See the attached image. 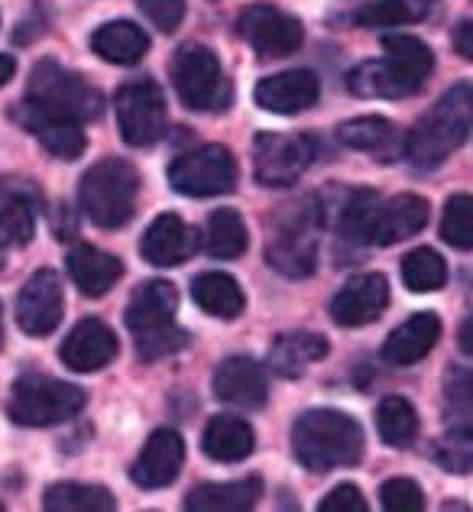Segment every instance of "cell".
Here are the masks:
<instances>
[{"label":"cell","mask_w":473,"mask_h":512,"mask_svg":"<svg viewBox=\"0 0 473 512\" xmlns=\"http://www.w3.org/2000/svg\"><path fill=\"white\" fill-rule=\"evenodd\" d=\"M292 454L312 474L350 467L363 457V428L341 409L302 412L292 425Z\"/></svg>","instance_id":"6da1fadb"},{"label":"cell","mask_w":473,"mask_h":512,"mask_svg":"<svg viewBox=\"0 0 473 512\" xmlns=\"http://www.w3.org/2000/svg\"><path fill=\"white\" fill-rule=\"evenodd\" d=\"M179 312V292L166 279H150L130 295L127 305V328L137 338L140 360L153 363L162 357H172L192 344V334L175 325Z\"/></svg>","instance_id":"7a4b0ae2"},{"label":"cell","mask_w":473,"mask_h":512,"mask_svg":"<svg viewBox=\"0 0 473 512\" xmlns=\"http://www.w3.org/2000/svg\"><path fill=\"white\" fill-rule=\"evenodd\" d=\"M470 114L473 98L470 85H454L431 111L412 127L409 137L402 140V156L415 169H438L454 150H461L470 137Z\"/></svg>","instance_id":"3957f363"},{"label":"cell","mask_w":473,"mask_h":512,"mask_svg":"<svg viewBox=\"0 0 473 512\" xmlns=\"http://www.w3.org/2000/svg\"><path fill=\"white\" fill-rule=\"evenodd\" d=\"M140 198V172L127 159L107 156L101 163H94L78 185L81 211L91 224L104 227V231H117L124 227L133 211H137Z\"/></svg>","instance_id":"277c9868"},{"label":"cell","mask_w":473,"mask_h":512,"mask_svg":"<svg viewBox=\"0 0 473 512\" xmlns=\"http://www.w3.org/2000/svg\"><path fill=\"white\" fill-rule=\"evenodd\" d=\"M318 231L321 208L315 205V198L282 208L273 221V234L266 240V263L289 279L312 276L318 266Z\"/></svg>","instance_id":"5b68a950"},{"label":"cell","mask_w":473,"mask_h":512,"mask_svg":"<svg viewBox=\"0 0 473 512\" xmlns=\"http://www.w3.org/2000/svg\"><path fill=\"white\" fill-rule=\"evenodd\" d=\"M88 393L75 383H62L46 373H26L10 389V419L23 428H49L69 422L85 409Z\"/></svg>","instance_id":"8992f818"},{"label":"cell","mask_w":473,"mask_h":512,"mask_svg":"<svg viewBox=\"0 0 473 512\" xmlns=\"http://www.w3.org/2000/svg\"><path fill=\"white\" fill-rule=\"evenodd\" d=\"M30 101L46 107L52 114H62L69 120H98L104 111V94L94 88L88 78H81L59 62H39L30 75Z\"/></svg>","instance_id":"52a82bcc"},{"label":"cell","mask_w":473,"mask_h":512,"mask_svg":"<svg viewBox=\"0 0 473 512\" xmlns=\"http://www.w3.org/2000/svg\"><path fill=\"white\" fill-rule=\"evenodd\" d=\"M172 85L188 111H224L231 101V88L224 82V69L208 46L188 43L172 59Z\"/></svg>","instance_id":"ba28073f"},{"label":"cell","mask_w":473,"mask_h":512,"mask_svg":"<svg viewBox=\"0 0 473 512\" xmlns=\"http://www.w3.org/2000/svg\"><path fill=\"white\" fill-rule=\"evenodd\" d=\"M318 140L312 133H260L253 140V175L266 188L295 185L315 163Z\"/></svg>","instance_id":"9c48e42d"},{"label":"cell","mask_w":473,"mask_h":512,"mask_svg":"<svg viewBox=\"0 0 473 512\" xmlns=\"http://www.w3.org/2000/svg\"><path fill=\"white\" fill-rule=\"evenodd\" d=\"M120 137L130 146H153L166 137L169 111H166V91L153 78H137L117 91L114 101Z\"/></svg>","instance_id":"30bf717a"},{"label":"cell","mask_w":473,"mask_h":512,"mask_svg":"<svg viewBox=\"0 0 473 512\" xmlns=\"http://www.w3.org/2000/svg\"><path fill=\"white\" fill-rule=\"evenodd\" d=\"M169 185L188 198L227 195L237 185V159L221 143L198 146L192 153H182L169 166Z\"/></svg>","instance_id":"8fae6325"},{"label":"cell","mask_w":473,"mask_h":512,"mask_svg":"<svg viewBox=\"0 0 473 512\" xmlns=\"http://www.w3.org/2000/svg\"><path fill=\"white\" fill-rule=\"evenodd\" d=\"M237 33L247 39L250 49L263 59H282L292 56L302 46L305 30L292 13L269 7V4H250L237 17Z\"/></svg>","instance_id":"7c38bea8"},{"label":"cell","mask_w":473,"mask_h":512,"mask_svg":"<svg viewBox=\"0 0 473 512\" xmlns=\"http://www.w3.org/2000/svg\"><path fill=\"white\" fill-rule=\"evenodd\" d=\"M17 325L30 334V338H46L59 325L65 315V295H62V276L56 269H36V273L23 282L17 295Z\"/></svg>","instance_id":"4fadbf2b"},{"label":"cell","mask_w":473,"mask_h":512,"mask_svg":"<svg viewBox=\"0 0 473 512\" xmlns=\"http://www.w3.org/2000/svg\"><path fill=\"white\" fill-rule=\"evenodd\" d=\"M428 224V201L422 195H396L389 201L376 198L367 224V244L393 247L399 240H409Z\"/></svg>","instance_id":"5bb4252c"},{"label":"cell","mask_w":473,"mask_h":512,"mask_svg":"<svg viewBox=\"0 0 473 512\" xmlns=\"http://www.w3.org/2000/svg\"><path fill=\"white\" fill-rule=\"evenodd\" d=\"M10 117L17 120L26 133H33V137L43 143L52 156L65 159V163H72V159H78L81 153H85V133H81L78 120L52 114V111H46V107H39L33 101L17 104Z\"/></svg>","instance_id":"9a60e30c"},{"label":"cell","mask_w":473,"mask_h":512,"mask_svg":"<svg viewBox=\"0 0 473 512\" xmlns=\"http://www.w3.org/2000/svg\"><path fill=\"white\" fill-rule=\"evenodd\" d=\"M389 305V282L383 273H363L347 279L341 292L331 299V318L341 328L373 325Z\"/></svg>","instance_id":"2e32d148"},{"label":"cell","mask_w":473,"mask_h":512,"mask_svg":"<svg viewBox=\"0 0 473 512\" xmlns=\"http://www.w3.org/2000/svg\"><path fill=\"white\" fill-rule=\"evenodd\" d=\"M185 461V441L179 431L172 428H159L150 435V441L143 444L140 457L133 461L130 480L137 483L140 490H162L175 483Z\"/></svg>","instance_id":"e0dca14e"},{"label":"cell","mask_w":473,"mask_h":512,"mask_svg":"<svg viewBox=\"0 0 473 512\" xmlns=\"http://www.w3.org/2000/svg\"><path fill=\"white\" fill-rule=\"evenodd\" d=\"M214 396L234 409H263L269 399L266 370L253 357H227L214 370Z\"/></svg>","instance_id":"ac0fdd59"},{"label":"cell","mask_w":473,"mask_h":512,"mask_svg":"<svg viewBox=\"0 0 473 512\" xmlns=\"http://www.w3.org/2000/svg\"><path fill=\"white\" fill-rule=\"evenodd\" d=\"M59 357L75 373H94L104 370L107 363L117 357V334L107 328L101 318H85L69 331V338L62 341Z\"/></svg>","instance_id":"d6986e66"},{"label":"cell","mask_w":473,"mask_h":512,"mask_svg":"<svg viewBox=\"0 0 473 512\" xmlns=\"http://www.w3.org/2000/svg\"><path fill=\"white\" fill-rule=\"evenodd\" d=\"M318 94H321V82L315 72L292 69V72H279V75L263 78V82L256 85L253 98L269 114L292 117V114L308 111V107H315Z\"/></svg>","instance_id":"ffe728a7"},{"label":"cell","mask_w":473,"mask_h":512,"mask_svg":"<svg viewBox=\"0 0 473 512\" xmlns=\"http://www.w3.org/2000/svg\"><path fill=\"white\" fill-rule=\"evenodd\" d=\"M198 250V234L195 227H188L179 214H159V218L146 227V234L140 240V253L146 263L153 266H182L188 256H192Z\"/></svg>","instance_id":"44dd1931"},{"label":"cell","mask_w":473,"mask_h":512,"mask_svg":"<svg viewBox=\"0 0 473 512\" xmlns=\"http://www.w3.org/2000/svg\"><path fill=\"white\" fill-rule=\"evenodd\" d=\"M39 188L23 179H0V240L26 247L36 237Z\"/></svg>","instance_id":"7402d4cb"},{"label":"cell","mask_w":473,"mask_h":512,"mask_svg":"<svg viewBox=\"0 0 473 512\" xmlns=\"http://www.w3.org/2000/svg\"><path fill=\"white\" fill-rule=\"evenodd\" d=\"M438 338H441V318L435 312H415L386 338L383 360L393 363V367H412V363L425 360L435 350Z\"/></svg>","instance_id":"603a6c76"},{"label":"cell","mask_w":473,"mask_h":512,"mask_svg":"<svg viewBox=\"0 0 473 512\" xmlns=\"http://www.w3.org/2000/svg\"><path fill=\"white\" fill-rule=\"evenodd\" d=\"M422 88L418 78H412L409 72H402L396 62L389 59H376V62H363L354 72L347 75V91L357 94V98H409Z\"/></svg>","instance_id":"cb8c5ba5"},{"label":"cell","mask_w":473,"mask_h":512,"mask_svg":"<svg viewBox=\"0 0 473 512\" xmlns=\"http://www.w3.org/2000/svg\"><path fill=\"white\" fill-rule=\"evenodd\" d=\"M65 263H69V276L78 286V292L88 295V299H101V295L111 292L114 282L124 276V263H120L114 253H104L91 244L72 247Z\"/></svg>","instance_id":"d4e9b609"},{"label":"cell","mask_w":473,"mask_h":512,"mask_svg":"<svg viewBox=\"0 0 473 512\" xmlns=\"http://www.w3.org/2000/svg\"><path fill=\"white\" fill-rule=\"evenodd\" d=\"M337 137L357 153H370L376 163H396L402 156V137L386 117H354L337 127Z\"/></svg>","instance_id":"484cf974"},{"label":"cell","mask_w":473,"mask_h":512,"mask_svg":"<svg viewBox=\"0 0 473 512\" xmlns=\"http://www.w3.org/2000/svg\"><path fill=\"white\" fill-rule=\"evenodd\" d=\"M263 496L260 477H243L234 483H201L185 496V509L192 512H240L253 509Z\"/></svg>","instance_id":"4316f807"},{"label":"cell","mask_w":473,"mask_h":512,"mask_svg":"<svg viewBox=\"0 0 473 512\" xmlns=\"http://www.w3.org/2000/svg\"><path fill=\"white\" fill-rule=\"evenodd\" d=\"M253 448H256L253 428L243 419H237V415H214L205 425V435H201V451L218 464H237L243 457H250Z\"/></svg>","instance_id":"83f0119b"},{"label":"cell","mask_w":473,"mask_h":512,"mask_svg":"<svg viewBox=\"0 0 473 512\" xmlns=\"http://www.w3.org/2000/svg\"><path fill=\"white\" fill-rule=\"evenodd\" d=\"M328 357V341L321 334L312 331H292V334H279L269 347V370L286 376V380H295L302 376L312 363Z\"/></svg>","instance_id":"f1b7e54d"},{"label":"cell","mask_w":473,"mask_h":512,"mask_svg":"<svg viewBox=\"0 0 473 512\" xmlns=\"http://www.w3.org/2000/svg\"><path fill=\"white\" fill-rule=\"evenodd\" d=\"M146 49H150V36L130 20L104 23L91 33V52L111 65H137Z\"/></svg>","instance_id":"f546056e"},{"label":"cell","mask_w":473,"mask_h":512,"mask_svg":"<svg viewBox=\"0 0 473 512\" xmlns=\"http://www.w3.org/2000/svg\"><path fill=\"white\" fill-rule=\"evenodd\" d=\"M192 299L201 312H208L214 318H224V321H234L237 315H243V289L234 276L227 273H201L192 279Z\"/></svg>","instance_id":"4dcf8cb0"},{"label":"cell","mask_w":473,"mask_h":512,"mask_svg":"<svg viewBox=\"0 0 473 512\" xmlns=\"http://www.w3.org/2000/svg\"><path fill=\"white\" fill-rule=\"evenodd\" d=\"M43 506L49 512H111L117 509V500L111 490L98 483H52L43 496Z\"/></svg>","instance_id":"1f68e13d"},{"label":"cell","mask_w":473,"mask_h":512,"mask_svg":"<svg viewBox=\"0 0 473 512\" xmlns=\"http://www.w3.org/2000/svg\"><path fill=\"white\" fill-rule=\"evenodd\" d=\"M205 250L214 260H237L247 250V224L234 208L211 211L208 231H205Z\"/></svg>","instance_id":"d6a6232c"},{"label":"cell","mask_w":473,"mask_h":512,"mask_svg":"<svg viewBox=\"0 0 473 512\" xmlns=\"http://www.w3.org/2000/svg\"><path fill=\"white\" fill-rule=\"evenodd\" d=\"M376 431L389 448H409L418 438V412L412 409V402L402 396H386L376 409Z\"/></svg>","instance_id":"836d02e7"},{"label":"cell","mask_w":473,"mask_h":512,"mask_svg":"<svg viewBox=\"0 0 473 512\" xmlns=\"http://www.w3.org/2000/svg\"><path fill=\"white\" fill-rule=\"evenodd\" d=\"M402 282L409 292H438L448 282V266L431 247H418L412 253H405L402 260Z\"/></svg>","instance_id":"e575fe53"},{"label":"cell","mask_w":473,"mask_h":512,"mask_svg":"<svg viewBox=\"0 0 473 512\" xmlns=\"http://www.w3.org/2000/svg\"><path fill=\"white\" fill-rule=\"evenodd\" d=\"M383 49H386L389 62H396L402 72H409L412 78H418V82H425L431 69H435V56H431V49L418 36L389 33V36H383Z\"/></svg>","instance_id":"d590c367"},{"label":"cell","mask_w":473,"mask_h":512,"mask_svg":"<svg viewBox=\"0 0 473 512\" xmlns=\"http://www.w3.org/2000/svg\"><path fill=\"white\" fill-rule=\"evenodd\" d=\"M441 240L454 250H470L473 244V205L470 195H451L441 218Z\"/></svg>","instance_id":"8d00e7d4"},{"label":"cell","mask_w":473,"mask_h":512,"mask_svg":"<svg viewBox=\"0 0 473 512\" xmlns=\"http://www.w3.org/2000/svg\"><path fill=\"white\" fill-rule=\"evenodd\" d=\"M418 13L405 4V0H373V4H363L354 13L357 26H367V30H386V26H402L412 23Z\"/></svg>","instance_id":"74e56055"},{"label":"cell","mask_w":473,"mask_h":512,"mask_svg":"<svg viewBox=\"0 0 473 512\" xmlns=\"http://www.w3.org/2000/svg\"><path fill=\"white\" fill-rule=\"evenodd\" d=\"M380 503L389 512H422L425 509V493L415 480L409 477H393L380 487Z\"/></svg>","instance_id":"f35d334b"},{"label":"cell","mask_w":473,"mask_h":512,"mask_svg":"<svg viewBox=\"0 0 473 512\" xmlns=\"http://www.w3.org/2000/svg\"><path fill=\"white\" fill-rule=\"evenodd\" d=\"M137 7L159 33H175L185 20V0H137Z\"/></svg>","instance_id":"ab89813d"},{"label":"cell","mask_w":473,"mask_h":512,"mask_svg":"<svg viewBox=\"0 0 473 512\" xmlns=\"http://www.w3.org/2000/svg\"><path fill=\"white\" fill-rule=\"evenodd\" d=\"M435 457L448 470H454V474H470V464H473V457H470V431H454L451 428V438L438 444Z\"/></svg>","instance_id":"60d3db41"},{"label":"cell","mask_w":473,"mask_h":512,"mask_svg":"<svg viewBox=\"0 0 473 512\" xmlns=\"http://www.w3.org/2000/svg\"><path fill=\"white\" fill-rule=\"evenodd\" d=\"M318 512H367V500L354 483H337V487L318 503Z\"/></svg>","instance_id":"b9f144b4"},{"label":"cell","mask_w":473,"mask_h":512,"mask_svg":"<svg viewBox=\"0 0 473 512\" xmlns=\"http://www.w3.org/2000/svg\"><path fill=\"white\" fill-rule=\"evenodd\" d=\"M448 402L451 406H457V422H461V428H470V373L467 370H451L448 373Z\"/></svg>","instance_id":"7bdbcfd3"},{"label":"cell","mask_w":473,"mask_h":512,"mask_svg":"<svg viewBox=\"0 0 473 512\" xmlns=\"http://www.w3.org/2000/svg\"><path fill=\"white\" fill-rule=\"evenodd\" d=\"M470 20H464L461 26H457V33H454V46H457V52H461L464 59H473V46H470Z\"/></svg>","instance_id":"ee69618b"},{"label":"cell","mask_w":473,"mask_h":512,"mask_svg":"<svg viewBox=\"0 0 473 512\" xmlns=\"http://www.w3.org/2000/svg\"><path fill=\"white\" fill-rule=\"evenodd\" d=\"M13 72H17V59H13V56H4V52H0V88H4V85L10 82Z\"/></svg>","instance_id":"f6af8a7d"},{"label":"cell","mask_w":473,"mask_h":512,"mask_svg":"<svg viewBox=\"0 0 473 512\" xmlns=\"http://www.w3.org/2000/svg\"><path fill=\"white\" fill-rule=\"evenodd\" d=\"M461 350L470 354V321H464V328H461Z\"/></svg>","instance_id":"bcb514c9"},{"label":"cell","mask_w":473,"mask_h":512,"mask_svg":"<svg viewBox=\"0 0 473 512\" xmlns=\"http://www.w3.org/2000/svg\"><path fill=\"white\" fill-rule=\"evenodd\" d=\"M0 347H4V308H0Z\"/></svg>","instance_id":"7dc6e473"}]
</instances>
